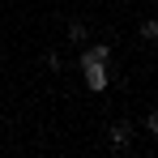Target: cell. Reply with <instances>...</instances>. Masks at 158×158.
Masks as SVG:
<instances>
[{
  "instance_id": "52a82bcc",
  "label": "cell",
  "mask_w": 158,
  "mask_h": 158,
  "mask_svg": "<svg viewBox=\"0 0 158 158\" xmlns=\"http://www.w3.org/2000/svg\"><path fill=\"white\" fill-rule=\"evenodd\" d=\"M154 4H158V0H154Z\"/></svg>"
},
{
  "instance_id": "5b68a950",
  "label": "cell",
  "mask_w": 158,
  "mask_h": 158,
  "mask_svg": "<svg viewBox=\"0 0 158 158\" xmlns=\"http://www.w3.org/2000/svg\"><path fill=\"white\" fill-rule=\"evenodd\" d=\"M141 39H150V43H158V17H150V22H141Z\"/></svg>"
},
{
  "instance_id": "277c9868",
  "label": "cell",
  "mask_w": 158,
  "mask_h": 158,
  "mask_svg": "<svg viewBox=\"0 0 158 158\" xmlns=\"http://www.w3.org/2000/svg\"><path fill=\"white\" fill-rule=\"evenodd\" d=\"M90 39V26L85 22H69V43H85Z\"/></svg>"
},
{
  "instance_id": "3957f363",
  "label": "cell",
  "mask_w": 158,
  "mask_h": 158,
  "mask_svg": "<svg viewBox=\"0 0 158 158\" xmlns=\"http://www.w3.org/2000/svg\"><path fill=\"white\" fill-rule=\"evenodd\" d=\"M107 60H111V43H94L77 56V64H107Z\"/></svg>"
},
{
  "instance_id": "8992f818",
  "label": "cell",
  "mask_w": 158,
  "mask_h": 158,
  "mask_svg": "<svg viewBox=\"0 0 158 158\" xmlns=\"http://www.w3.org/2000/svg\"><path fill=\"white\" fill-rule=\"evenodd\" d=\"M145 128H150V132L158 137V111H150V120H145Z\"/></svg>"
},
{
  "instance_id": "6da1fadb",
  "label": "cell",
  "mask_w": 158,
  "mask_h": 158,
  "mask_svg": "<svg viewBox=\"0 0 158 158\" xmlns=\"http://www.w3.org/2000/svg\"><path fill=\"white\" fill-rule=\"evenodd\" d=\"M128 145H132V124L128 120H115L111 124V150L115 154H128Z\"/></svg>"
},
{
  "instance_id": "7a4b0ae2",
  "label": "cell",
  "mask_w": 158,
  "mask_h": 158,
  "mask_svg": "<svg viewBox=\"0 0 158 158\" xmlns=\"http://www.w3.org/2000/svg\"><path fill=\"white\" fill-rule=\"evenodd\" d=\"M81 73H85V85L90 90H107V64H81Z\"/></svg>"
}]
</instances>
